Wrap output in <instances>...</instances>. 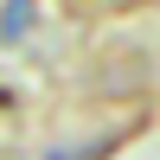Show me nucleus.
<instances>
[{
	"label": "nucleus",
	"mask_w": 160,
	"mask_h": 160,
	"mask_svg": "<svg viewBox=\"0 0 160 160\" xmlns=\"http://www.w3.org/2000/svg\"><path fill=\"white\" fill-rule=\"evenodd\" d=\"M26 32V0H7V19H0V38H19Z\"/></svg>",
	"instance_id": "1"
}]
</instances>
